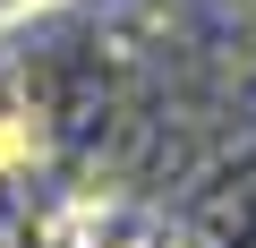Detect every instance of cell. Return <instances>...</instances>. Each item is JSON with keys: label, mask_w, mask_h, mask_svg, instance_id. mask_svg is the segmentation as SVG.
Returning <instances> with one entry per match:
<instances>
[{"label": "cell", "mask_w": 256, "mask_h": 248, "mask_svg": "<svg viewBox=\"0 0 256 248\" xmlns=\"http://www.w3.org/2000/svg\"><path fill=\"white\" fill-rule=\"evenodd\" d=\"M34 154H43V129L18 111V103H0V180H18V171H34Z\"/></svg>", "instance_id": "cell-1"}]
</instances>
